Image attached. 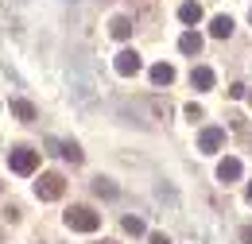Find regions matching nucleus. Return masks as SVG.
Masks as SVG:
<instances>
[{"label":"nucleus","mask_w":252,"mask_h":244,"mask_svg":"<svg viewBox=\"0 0 252 244\" xmlns=\"http://www.w3.org/2000/svg\"><path fill=\"white\" fill-rule=\"evenodd\" d=\"M109 35H113V39H128V35H132V20H128V16H113Z\"/></svg>","instance_id":"ddd939ff"},{"label":"nucleus","mask_w":252,"mask_h":244,"mask_svg":"<svg viewBox=\"0 0 252 244\" xmlns=\"http://www.w3.org/2000/svg\"><path fill=\"white\" fill-rule=\"evenodd\" d=\"M94 194L97 198H121V186H113V179H94Z\"/></svg>","instance_id":"f8f14e48"},{"label":"nucleus","mask_w":252,"mask_h":244,"mask_svg":"<svg viewBox=\"0 0 252 244\" xmlns=\"http://www.w3.org/2000/svg\"><path fill=\"white\" fill-rule=\"evenodd\" d=\"M218 179L221 183H237V179H241V159H233V155L221 159L218 163Z\"/></svg>","instance_id":"0eeeda50"},{"label":"nucleus","mask_w":252,"mask_h":244,"mask_svg":"<svg viewBox=\"0 0 252 244\" xmlns=\"http://www.w3.org/2000/svg\"><path fill=\"white\" fill-rule=\"evenodd\" d=\"M12 113H16L24 124H32L35 117H39V113H35V105H28V101H12Z\"/></svg>","instance_id":"2eb2a0df"},{"label":"nucleus","mask_w":252,"mask_h":244,"mask_svg":"<svg viewBox=\"0 0 252 244\" xmlns=\"http://www.w3.org/2000/svg\"><path fill=\"white\" fill-rule=\"evenodd\" d=\"M187 121H202V105L190 101V105H187Z\"/></svg>","instance_id":"f3484780"},{"label":"nucleus","mask_w":252,"mask_h":244,"mask_svg":"<svg viewBox=\"0 0 252 244\" xmlns=\"http://www.w3.org/2000/svg\"><path fill=\"white\" fill-rule=\"evenodd\" d=\"M179 20H183V24H198V20H202V4L187 0V4L179 8Z\"/></svg>","instance_id":"4468645a"},{"label":"nucleus","mask_w":252,"mask_h":244,"mask_svg":"<svg viewBox=\"0 0 252 244\" xmlns=\"http://www.w3.org/2000/svg\"><path fill=\"white\" fill-rule=\"evenodd\" d=\"M105 244H109V241H105Z\"/></svg>","instance_id":"4be33fe9"},{"label":"nucleus","mask_w":252,"mask_h":244,"mask_svg":"<svg viewBox=\"0 0 252 244\" xmlns=\"http://www.w3.org/2000/svg\"><path fill=\"white\" fill-rule=\"evenodd\" d=\"M245 198H249V202H252V183H249V190H245Z\"/></svg>","instance_id":"aec40b11"},{"label":"nucleus","mask_w":252,"mask_h":244,"mask_svg":"<svg viewBox=\"0 0 252 244\" xmlns=\"http://www.w3.org/2000/svg\"><path fill=\"white\" fill-rule=\"evenodd\" d=\"M249 20H252V16H249Z\"/></svg>","instance_id":"5701e85b"},{"label":"nucleus","mask_w":252,"mask_h":244,"mask_svg":"<svg viewBox=\"0 0 252 244\" xmlns=\"http://www.w3.org/2000/svg\"><path fill=\"white\" fill-rule=\"evenodd\" d=\"M221 144H225V128H202V136H198V152H218Z\"/></svg>","instance_id":"39448f33"},{"label":"nucleus","mask_w":252,"mask_h":244,"mask_svg":"<svg viewBox=\"0 0 252 244\" xmlns=\"http://www.w3.org/2000/svg\"><path fill=\"white\" fill-rule=\"evenodd\" d=\"M241 244H252V225H245V229H241Z\"/></svg>","instance_id":"6ab92c4d"},{"label":"nucleus","mask_w":252,"mask_h":244,"mask_svg":"<svg viewBox=\"0 0 252 244\" xmlns=\"http://www.w3.org/2000/svg\"><path fill=\"white\" fill-rule=\"evenodd\" d=\"M152 82H156V86H171V82H175V66H171V62H156V66H152Z\"/></svg>","instance_id":"9d476101"},{"label":"nucleus","mask_w":252,"mask_h":244,"mask_svg":"<svg viewBox=\"0 0 252 244\" xmlns=\"http://www.w3.org/2000/svg\"><path fill=\"white\" fill-rule=\"evenodd\" d=\"M190 86L194 90H214V70L210 66H194L190 70Z\"/></svg>","instance_id":"6e6552de"},{"label":"nucleus","mask_w":252,"mask_h":244,"mask_svg":"<svg viewBox=\"0 0 252 244\" xmlns=\"http://www.w3.org/2000/svg\"><path fill=\"white\" fill-rule=\"evenodd\" d=\"M47 148H51V152H59L63 159H70V163H82V159H86L82 148H78V144H70V140H47Z\"/></svg>","instance_id":"423d86ee"},{"label":"nucleus","mask_w":252,"mask_h":244,"mask_svg":"<svg viewBox=\"0 0 252 244\" xmlns=\"http://www.w3.org/2000/svg\"><path fill=\"white\" fill-rule=\"evenodd\" d=\"M148 241H152V244H171V237H163V233H152Z\"/></svg>","instance_id":"a211bd4d"},{"label":"nucleus","mask_w":252,"mask_h":244,"mask_svg":"<svg viewBox=\"0 0 252 244\" xmlns=\"http://www.w3.org/2000/svg\"><path fill=\"white\" fill-rule=\"evenodd\" d=\"M8 167L16 175H35L39 171V152H32V148H12L8 152Z\"/></svg>","instance_id":"7ed1b4c3"},{"label":"nucleus","mask_w":252,"mask_h":244,"mask_svg":"<svg viewBox=\"0 0 252 244\" xmlns=\"http://www.w3.org/2000/svg\"><path fill=\"white\" fill-rule=\"evenodd\" d=\"M63 194H66L63 175H39V183H35V198H39V202H59Z\"/></svg>","instance_id":"f03ea898"},{"label":"nucleus","mask_w":252,"mask_h":244,"mask_svg":"<svg viewBox=\"0 0 252 244\" xmlns=\"http://www.w3.org/2000/svg\"><path fill=\"white\" fill-rule=\"evenodd\" d=\"M66 229H74V233H97L101 229V214H94L90 206H70L66 210Z\"/></svg>","instance_id":"f257e3e1"},{"label":"nucleus","mask_w":252,"mask_h":244,"mask_svg":"<svg viewBox=\"0 0 252 244\" xmlns=\"http://www.w3.org/2000/svg\"><path fill=\"white\" fill-rule=\"evenodd\" d=\"M210 35H214V39H229V35H233V20H229V16H214V20H210Z\"/></svg>","instance_id":"9b49d317"},{"label":"nucleus","mask_w":252,"mask_h":244,"mask_svg":"<svg viewBox=\"0 0 252 244\" xmlns=\"http://www.w3.org/2000/svg\"><path fill=\"white\" fill-rule=\"evenodd\" d=\"M113 66H117V74H121V78H132V74H140V70H144V62H140L136 51H121Z\"/></svg>","instance_id":"20e7f679"},{"label":"nucleus","mask_w":252,"mask_h":244,"mask_svg":"<svg viewBox=\"0 0 252 244\" xmlns=\"http://www.w3.org/2000/svg\"><path fill=\"white\" fill-rule=\"evenodd\" d=\"M179 51H183V55H198V51H202V35H198V31H183V35H179Z\"/></svg>","instance_id":"1a4fd4ad"},{"label":"nucleus","mask_w":252,"mask_h":244,"mask_svg":"<svg viewBox=\"0 0 252 244\" xmlns=\"http://www.w3.org/2000/svg\"><path fill=\"white\" fill-rule=\"evenodd\" d=\"M249 105H252V93H249Z\"/></svg>","instance_id":"412c9836"},{"label":"nucleus","mask_w":252,"mask_h":244,"mask_svg":"<svg viewBox=\"0 0 252 244\" xmlns=\"http://www.w3.org/2000/svg\"><path fill=\"white\" fill-rule=\"evenodd\" d=\"M121 225H125V233H132V237H144V233H148V229H144V221H140V217H125V221H121Z\"/></svg>","instance_id":"dca6fc26"}]
</instances>
